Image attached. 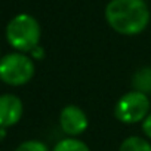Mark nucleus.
Returning <instances> with one entry per match:
<instances>
[{
  "label": "nucleus",
  "instance_id": "nucleus-12",
  "mask_svg": "<svg viewBox=\"0 0 151 151\" xmlns=\"http://www.w3.org/2000/svg\"><path fill=\"white\" fill-rule=\"evenodd\" d=\"M30 53H31V56H33V58H36V59H42V58L45 56V50H43V47H42V46L34 47Z\"/></svg>",
  "mask_w": 151,
  "mask_h": 151
},
{
  "label": "nucleus",
  "instance_id": "nucleus-4",
  "mask_svg": "<svg viewBox=\"0 0 151 151\" xmlns=\"http://www.w3.org/2000/svg\"><path fill=\"white\" fill-rule=\"evenodd\" d=\"M150 114V99L145 93L132 91L124 93L116 104L114 116L119 122L126 124H135L144 122Z\"/></svg>",
  "mask_w": 151,
  "mask_h": 151
},
{
  "label": "nucleus",
  "instance_id": "nucleus-10",
  "mask_svg": "<svg viewBox=\"0 0 151 151\" xmlns=\"http://www.w3.org/2000/svg\"><path fill=\"white\" fill-rule=\"evenodd\" d=\"M15 151H49V148L42 141L30 139V141H24L22 144H19Z\"/></svg>",
  "mask_w": 151,
  "mask_h": 151
},
{
  "label": "nucleus",
  "instance_id": "nucleus-3",
  "mask_svg": "<svg viewBox=\"0 0 151 151\" xmlns=\"http://www.w3.org/2000/svg\"><path fill=\"white\" fill-rule=\"evenodd\" d=\"M34 62L21 52L8 53L0 58V80L11 86L27 85L34 77Z\"/></svg>",
  "mask_w": 151,
  "mask_h": 151
},
{
  "label": "nucleus",
  "instance_id": "nucleus-11",
  "mask_svg": "<svg viewBox=\"0 0 151 151\" xmlns=\"http://www.w3.org/2000/svg\"><path fill=\"white\" fill-rule=\"evenodd\" d=\"M142 130H144V133L151 139V113L145 117V120L142 122Z\"/></svg>",
  "mask_w": 151,
  "mask_h": 151
},
{
  "label": "nucleus",
  "instance_id": "nucleus-8",
  "mask_svg": "<svg viewBox=\"0 0 151 151\" xmlns=\"http://www.w3.org/2000/svg\"><path fill=\"white\" fill-rule=\"evenodd\" d=\"M119 151H151V144L141 136H129L120 144Z\"/></svg>",
  "mask_w": 151,
  "mask_h": 151
},
{
  "label": "nucleus",
  "instance_id": "nucleus-2",
  "mask_svg": "<svg viewBox=\"0 0 151 151\" xmlns=\"http://www.w3.org/2000/svg\"><path fill=\"white\" fill-rule=\"evenodd\" d=\"M42 36L40 25L37 19L28 14H19L14 17L6 27L8 43L21 53L31 52L39 46Z\"/></svg>",
  "mask_w": 151,
  "mask_h": 151
},
{
  "label": "nucleus",
  "instance_id": "nucleus-7",
  "mask_svg": "<svg viewBox=\"0 0 151 151\" xmlns=\"http://www.w3.org/2000/svg\"><path fill=\"white\" fill-rule=\"evenodd\" d=\"M132 86L136 92L141 93H150L151 92V67L139 68L132 77Z\"/></svg>",
  "mask_w": 151,
  "mask_h": 151
},
{
  "label": "nucleus",
  "instance_id": "nucleus-5",
  "mask_svg": "<svg viewBox=\"0 0 151 151\" xmlns=\"http://www.w3.org/2000/svg\"><path fill=\"white\" fill-rule=\"evenodd\" d=\"M59 126L64 133H67L70 138H74L77 135H82L88 126L89 120L86 113L74 104L65 105L59 114Z\"/></svg>",
  "mask_w": 151,
  "mask_h": 151
},
{
  "label": "nucleus",
  "instance_id": "nucleus-6",
  "mask_svg": "<svg viewBox=\"0 0 151 151\" xmlns=\"http://www.w3.org/2000/svg\"><path fill=\"white\" fill-rule=\"evenodd\" d=\"M24 113L22 101L17 95H0V127L6 129L17 124Z\"/></svg>",
  "mask_w": 151,
  "mask_h": 151
},
{
  "label": "nucleus",
  "instance_id": "nucleus-1",
  "mask_svg": "<svg viewBox=\"0 0 151 151\" xmlns=\"http://www.w3.org/2000/svg\"><path fill=\"white\" fill-rule=\"evenodd\" d=\"M110 27L123 36L142 33L150 22V9L144 0H111L105 8Z\"/></svg>",
  "mask_w": 151,
  "mask_h": 151
},
{
  "label": "nucleus",
  "instance_id": "nucleus-9",
  "mask_svg": "<svg viewBox=\"0 0 151 151\" xmlns=\"http://www.w3.org/2000/svg\"><path fill=\"white\" fill-rule=\"evenodd\" d=\"M52 151H91V150L83 141L77 138H65V139H61L53 147Z\"/></svg>",
  "mask_w": 151,
  "mask_h": 151
},
{
  "label": "nucleus",
  "instance_id": "nucleus-13",
  "mask_svg": "<svg viewBox=\"0 0 151 151\" xmlns=\"http://www.w3.org/2000/svg\"><path fill=\"white\" fill-rule=\"evenodd\" d=\"M6 136V130L5 129H2V127H0V139H3Z\"/></svg>",
  "mask_w": 151,
  "mask_h": 151
}]
</instances>
